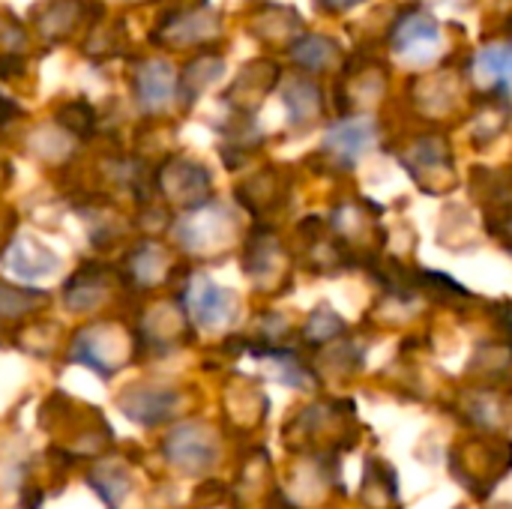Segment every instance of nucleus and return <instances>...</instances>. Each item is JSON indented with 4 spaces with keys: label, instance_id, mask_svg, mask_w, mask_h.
<instances>
[{
    "label": "nucleus",
    "instance_id": "9",
    "mask_svg": "<svg viewBox=\"0 0 512 509\" xmlns=\"http://www.w3.org/2000/svg\"><path fill=\"white\" fill-rule=\"evenodd\" d=\"M177 240L192 249V252H204V246H216V240H222L231 231V216L222 207H198L192 210L183 222H177Z\"/></svg>",
    "mask_w": 512,
    "mask_h": 509
},
{
    "label": "nucleus",
    "instance_id": "25",
    "mask_svg": "<svg viewBox=\"0 0 512 509\" xmlns=\"http://www.w3.org/2000/svg\"><path fill=\"white\" fill-rule=\"evenodd\" d=\"M27 45V33L21 27V21L9 12H0V57L18 54Z\"/></svg>",
    "mask_w": 512,
    "mask_h": 509
},
{
    "label": "nucleus",
    "instance_id": "5",
    "mask_svg": "<svg viewBox=\"0 0 512 509\" xmlns=\"http://www.w3.org/2000/svg\"><path fill=\"white\" fill-rule=\"evenodd\" d=\"M180 402H183V396L171 387H132L117 399L120 411L138 426L165 423L168 417H174L180 411Z\"/></svg>",
    "mask_w": 512,
    "mask_h": 509
},
{
    "label": "nucleus",
    "instance_id": "15",
    "mask_svg": "<svg viewBox=\"0 0 512 509\" xmlns=\"http://www.w3.org/2000/svg\"><path fill=\"white\" fill-rule=\"evenodd\" d=\"M474 75L498 93L512 90V42L483 48L474 57Z\"/></svg>",
    "mask_w": 512,
    "mask_h": 509
},
{
    "label": "nucleus",
    "instance_id": "10",
    "mask_svg": "<svg viewBox=\"0 0 512 509\" xmlns=\"http://www.w3.org/2000/svg\"><path fill=\"white\" fill-rule=\"evenodd\" d=\"M135 96L144 111H162L177 96V72L168 60H147L135 72Z\"/></svg>",
    "mask_w": 512,
    "mask_h": 509
},
{
    "label": "nucleus",
    "instance_id": "1",
    "mask_svg": "<svg viewBox=\"0 0 512 509\" xmlns=\"http://www.w3.org/2000/svg\"><path fill=\"white\" fill-rule=\"evenodd\" d=\"M207 0H177L150 33L153 45H171V48H207L222 33L219 12H210L204 6Z\"/></svg>",
    "mask_w": 512,
    "mask_h": 509
},
{
    "label": "nucleus",
    "instance_id": "27",
    "mask_svg": "<svg viewBox=\"0 0 512 509\" xmlns=\"http://www.w3.org/2000/svg\"><path fill=\"white\" fill-rule=\"evenodd\" d=\"M9 114H12V105H9V102H6V99L0 96V123H3V120H6Z\"/></svg>",
    "mask_w": 512,
    "mask_h": 509
},
{
    "label": "nucleus",
    "instance_id": "24",
    "mask_svg": "<svg viewBox=\"0 0 512 509\" xmlns=\"http://www.w3.org/2000/svg\"><path fill=\"white\" fill-rule=\"evenodd\" d=\"M342 327H345L342 318H339L333 309L321 306V309L309 318V324H306V339H309V342H330Z\"/></svg>",
    "mask_w": 512,
    "mask_h": 509
},
{
    "label": "nucleus",
    "instance_id": "6",
    "mask_svg": "<svg viewBox=\"0 0 512 509\" xmlns=\"http://www.w3.org/2000/svg\"><path fill=\"white\" fill-rule=\"evenodd\" d=\"M87 18V0H42L33 9V27L45 42H66Z\"/></svg>",
    "mask_w": 512,
    "mask_h": 509
},
{
    "label": "nucleus",
    "instance_id": "22",
    "mask_svg": "<svg viewBox=\"0 0 512 509\" xmlns=\"http://www.w3.org/2000/svg\"><path fill=\"white\" fill-rule=\"evenodd\" d=\"M57 126L66 132V135H78V138H87L93 129H96V111L90 102L84 99H72L66 105H60L57 111Z\"/></svg>",
    "mask_w": 512,
    "mask_h": 509
},
{
    "label": "nucleus",
    "instance_id": "29",
    "mask_svg": "<svg viewBox=\"0 0 512 509\" xmlns=\"http://www.w3.org/2000/svg\"><path fill=\"white\" fill-rule=\"evenodd\" d=\"M510 240H512V222H510Z\"/></svg>",
    "mask_w": 512,
    "mask_h": 509
},
{
    "label": "nucleus",
    "instance_id": "8",
    "mask_svg": "<svg viewBox=\"0 0 512 509\" xmlns=\"http://www.w3.org/2000/svg\"><path fill=\"white\" fill-rule=\"evenodd\" d=\"M438 24L426 12H408L393 27V51L408 60H426L438 48Z\"/></svg>",
    "mask_w": 512,
    "mask_h": 509
},
{
    "label": "nucleus",
    "instance_id": "14",
    "mask_svg": "<svg viewBox=\"0 0 512 509\" xmlns=\"http://www.w3.org/2000/svg\"><path fill=\"white\" fill-rule=\"evenodd\" d=\"M6 267L24 279H42V276H51L57 270V255H51L48 249H42L39 243L33 240H15L6 255H3Z\"/></svg>",
    "mask_w": 512,
    "mask_h": 509
},
{
    "label": "nucleus",
    "instance_id": "7",
    "mask_svg": "<svg viewBox=\"0 0 512 509\" xmlns=\"http://www.w3.org/2000/svg\"><path fill=\"white\" fill-rule=\"evenodd\" d=\"M276 81H279V66L276 63H270V60H252L234 78L231 90L225 93V102L234 105L237 114H252V108L273 90Z\"/></svg>",
    "mask_w": 512,
    "mask_h": 509
},
{
    "label": "nucleus",
    "instance_id": "18",
    "mask_svg": "<svg viewBox=\"0 0 512 509\" xmlns=\"http://www.w3.org/2000/svg\"><path fill=\"white\" fill-rule=\"evenodd\" d=\"M123 42H126V33H123V24L117 18L96 21L87 33L81 51L93 60H108V57H117L123 51Z\"/></svg>",
    "mask_w": 512,
    "mask_h": 509
},
{
    "label": "nucleus",
    "instance_id": "11",
    "mask_svg": "<svg viewBox=\"0 0 512 509\" xmlns=\"http://www.w3.org/2000/svg\"><path fill=\"white\" fill-rule=\"evenodd\" d=\"M303 30V21H300V15L294 12V9H288V6H276V3H264V6H258L255 12H252V18H249V33L255 36V39H261V42H273V45H282V42H288V45H294Z\"/></svg>",
    "mask_w": 512,
    "mask_h": 509
},
{
    "label": "nucleus",
    "instance_id": "23",
    "mask_svg": "<svg viewBox=\"0 0 512 509\" xmlns=\"http://www.w3.org/2000/svg\"><path fill=\"white\" fill-rule=\"evenodd\" d=\"M48 297L39 294V291H18V288H9V285H0V315L3 318H18V315H27L33 309H39Z\"/></svg>",
    "mask_w": 512,
    "mask_h": 509
},
{
    "label": "nucleus",
    "instance_id": "13",
    "mask_svg": "<svg viewBox=\"0 0 512 509\" xmlns=\"http://www.w3.org/2000/svg\"><path fill=\"white\" fill-rule=\"evenodd\" d=\"M225 72V60L219 54H198L189 60V66L177 75V96L180 105L189 108L195 105Z\"/></svg>",
    "mask_w": 512,
    "mask_h": 509
},
{
    "label": "nucleus",
    "instance_id": "2",
    "mask_svg": "<svg viewBox=\"0 0 512 509\" xmlns=\"http://www.w3.org/2000/svg\"><path fill=\"white\" fill-rule=\"evenodd\" d=\"M210 186H213L210 171L186 156H174L156 171V189L165 195V201L186 210L204 207L210 201Z\"/></svg>",
    "mask_w": 512,
    "mask_h": 509
},
{
    "label": "nucleus",
    "instance_id": "17",
    "mask_svg": "<svg viewBox=\"0 0 512 509\" xmlns=\"http://www.w3.org/2000/svg\"><path fill=\"white\" fill-rule=\"evenodd\" d=\"M291 57L300 69L309 72H321L327 66H333L339 60V45L327 36H300L291 45Z\"/></svg>",
    "mask_w": 512,
    "mask_h": 509
},
{
    "label": "nucleus",
    "instance_id": "20",
    "mask_svg": "<svg viewBox=\"0 0 512 509\" xmlns=\"http://www.w3.org/2000/svg\"><path fill=\"white\" fill-rule=\"evenodd\" d=\"M168 261H165V252L153 243H144L132 258H129V273L138 279V285L150 288V285H159L165 279V270Z\"/></svg>",
    "mask_w": 512,
    "mask_h": 509
},
{
    "label": "nucleus",
    "instance_id": "12",
    "mask_svg": "<svg viewBox=\"0 0 512 509\" xmlns=\"http://www.w3.org/2000/svg\"><path fill=\"white\" fill-rule=\"evenodd\" d=\"M372 141H375V126L369 120H342L327 132L324 150L342 165H354L372 147Z\"/></svg>",
    "mask_w": 512,
    "mask_h": 509
},
{
    "label": "nucleus",
    "instance_id": "4",
    "mask_svg": "<svg viewBox=\"0 0 512 509\" xmlns=\"http://www.w3.org/2000/svg\"><path fill=\"white\" fill-rule=\"evenodd\" d=\"M162 450L165 459L186 474H201L216 462V438L204 423H183L171 429Z\"/></svg>",
    "mask_w": 512,
    "mask_h": 509
},
{
    "label": "nucleus",
    "instance_id": "26",
    "mask_svg": "<svg viewBox=\"0 0 512 509\" xmlns=\"http://www.w3.org/2000/svg\"><path fill=\"white\" fill-rule=\"evenodd\" d=\"M360 0H321V6L324 9H330V12H342V9H351V6H357Z\"/></svg>",
    "mask_w": 512,
    "mask_h": 509
},
{
    "label": "nucleus",
    "instance_id": "28",
    "mask_svg": "<svg viewBox=\"0 0 512 509\" xmlns=\"http://www.w3.org/2000/svg\"><path fill=\"white\" fill-rule=\"evenodd\" d=\"M117 3H123V6H141V3H153V0H117Z\"/></svg>",
    "mask_w": 512,
    "mask_h": 509
},
{
    "label": "nucleus",
    "instance_id": "21",
    "mask_svg": "<svg viewBox=\"0 0 512 509\" xmlns=\"http://www.w3.org/2000/svg\"><path fill=\"white\" fill-rule=\"evenodd\" d=\"M90 486L102 495L108 509H117V504L129 492V474L123 468H117V465H99V471L90 474Z\"/></svg>",
    "mask_w": 512,
    "mask_h": 509
},
{
    "label": "nucleus",
    "instance_id": "16",
    "mask_svg": "<svg viewBox=\"0 0 512 509\" xmlns=\"http://www.w3.org/2000/svg\"><path fill=\"white\" fill-rule=\"evenodd\" d=\"M285 108L294 126H309L321 114V90L306 78H294L285 87Z\"/></svg>",
    "mask_w": 512,
    "mask_h": 509
},
{
    "label": "nucleus",
    "instance_id": "19",
    "mask_svg": "<svg viewBox=\"0 0 512 509\" xmlns=\"http://www.w3.org/2000/svg\"><path fill=\"white\" fill-rule=\"evenodd\" d=\"M276 261H279V246L273 234H255L249 237L246 246V273L258 282H267L276 273Z\"/></svg>",
    "mask_w": 512,
    "mask_h": 509
},
{
    "label": "nucleus",
    "instance_id": "3",
    "mask_svg": "<svg viewBox=\"0 0 512 509\" xmlns=\"http://www.w3.org/2000/svg\"><path fill=\"white\" fill-rule=\"evenodd\" d=\"M183 303H186L189 321H195L198 327H207V330L225 327L234 318V294L225 291L222 285H216L204 273L189 276V282L183 288Z\"/></svg>",
    "mask_w": 512,
    "mask_h": 509
}]
</instances>
